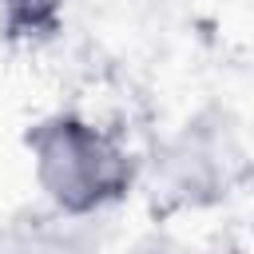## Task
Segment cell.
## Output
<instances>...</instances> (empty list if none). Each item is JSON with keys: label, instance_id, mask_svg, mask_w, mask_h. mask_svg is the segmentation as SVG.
<instances>
[{"label": "cell", "instance_id": "6da1fadb", "mask_svg": "<svg viewBox=\"0 0 254 254\" xmlns=\"http://www.w3.org/2000/svg\"><path fill=\"white\" fill-rule=\"evenodd\" d=\"M40 190L64 214H95L127 198L135 159L119 135L79 115H52L28 135Z\"/></svg>", "mask_w": 254, "mask_h": 254}, {"label": "cell", "instance_id": "7a4b0ae2", "mask_svg": "<svg viewBox=\"0 0 254 254\" xmlns=\"http://www.w3.org/2000/svg\"><path fill=\"white\" fill-rule=\"evenodd\" d=\"M71 0H0V28L12 40H40L56 32Z\"/></svg>", "mask_w": 254, "mask_h": 254}]
</instances>
